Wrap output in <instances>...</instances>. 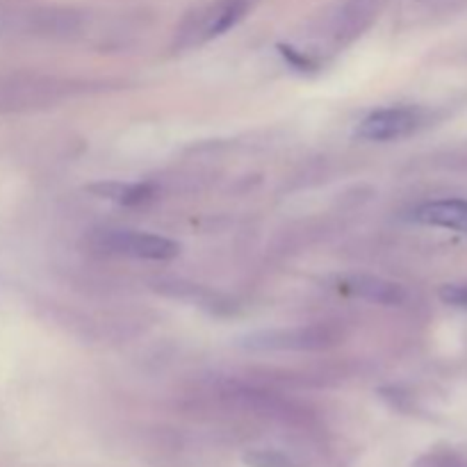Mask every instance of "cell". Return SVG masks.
Segmentation results:
<instances>
[{"instance_id":"6da1fadb","label":"cell","mask_w":467,"mask_h":467,"mask_svg":"<svg viewBox=\"0 0 467 467\" xmlns=\"http://www.w3.org/2000/svg\"><path fill=\"white\" fill-rule=\"evenodd\" d=\"M85 18L73 7L55 5H0V35L36 39H73Z\"/></svg>"},{"instance_id":"8fae6325","label":"cell","mask_w":467,"mask_h":467,"mask_svg":"<svg viewBox=\"0 0 467 467\" xmlns=\"http://www.w3.org/2000/svg\"><path fill=\"white\" fill-rule=\"evenodd\" d=\"M249 465L254 467H292V461L287 456L278 454V451H269V450H258V451H251L246 456Z\"/></svg>"},{"instance_id":"7c38bea8","label":"cell","mask_w":467,"mask_h":467,"mask_svg":"<svg viewBox=\"0 0 467 467\" xmlns=\"http://www.w3.org/2000/svg\"><path fill=\"white\" fill-rule=\"evenodd\" d=\"M442 299L454 306H467V287L465 285H447L442 290Z\"/></svg>"},{"instance_id":"277c9868","label":"cell","mask_w":467,"mask_h":467,"mask_svg":"<svg viewBox=\"0 0 467 467\" xmlns=\"http://www.w3.org/2000/svg\"><path fill=\"white\" fill-rule=\"evenodd\" d=\"M89 246L100 254L126 255V258L137 260H171L181 254V246L169 237L141 231H121V228L94 231L89 237Z\"/></svg>"},{"instance_id":"9c48e42d","label":"cell","mask_w":467,"mask_h":467,"mask_svg":"<svg viewBox=\"0 0 467 467\" xmlns=\"http://www.w3.org/2000/svg\"><path fill=\"white\" fill-rule=\"evenodd\" d=\"M415 219L420 223H427V226L467 233V201H431V203H424L415 210Z\"/></svg>"},{"instance_id":"ba28073f","label":"cell","mask_w":467,"mask_h":467,"mask_svg":"<svg viewBox=\"0 0 467 467\" xmlns=\"http://www.w3.org/2000/svg\"><path fill=\"white\" fill-rule=\"evenodd\" d=\"M254 7V0H217L208 12L201 16L199 32L203 39H213V36L223 35L231 27H235L246 12Z\"/></svg>"},{"instance_id":"7a4b0ae2","label":"cell","mask_w":467,"mask_h":467,"mask_svg":"<svg viewBox=\"0 0 467 467\" xmlns=\"http://www.w3.org/2000/svg\"><path fill=\"white\" fill-rule=\"evenodd\" d=\"M345 328L333 322L301 324L290 328H272L246 336L242 347L249 351H328L345 342Z\"/></svg>"},{"instance_id":"8992f818","label":"cell","mask_w":467,"mask_h":467,"mask_svg":"<svg viewBox=\"0 0 467 467\" xmlns=\"http://www.w3.org/2000/svg\"><path fill=\"white\" fill-rule=\"evenodd\" d=\"M379 12L377 0H345L333 14L331 35L337 44H349L372 26Z\"/></svg>"},{"instance_id":"3957f363","label":"cell","mask_w":467,"mask_h":467,"mask_svg":"<svg viewBox=\"0 0 467 467\" xmlns=\"http://www.w3.org/2000/svg\"><path fill=\"white\" fill-rule=\"evenodd\" d=\"M78 91H82V85L62 80V78L30 76V73L3 78L0 80V114L48 108V105L62 103L64 99Z\"/></svg>"},{"instance_id":"30bf717a","label":"cell","mask_w":467,"mask_h":467,"mask_svg":"<svg viewBox=\"0 0 467 467\" xmlns=\"http://www.w3.org/2000/svg\"><path fill=\"white\" fill-rule=\"evenodd\" d=\"M89 192L100 199L117 201L123 205L144 203L155 194L153 185L149 182H99V185H91Z\"/></svg>"},{"instance_id":"52a82bcc","label":"cell","mask_w":467,"mask_h":467,"mask_svg":"<svg viewBox=\"0 0 467 467\" xmlns=\"http://www.w3.org/2000/svg\"><path fill=\"white\" fill-rule=\"evenodd\" d=\"M340 290L347 292V295H354L358 296V299L379 306H401L409 299L404 285L388 281V278L368 276V274L342 278Z\"/></svg>"},{"instance_id":"5b68a950","label":"cell","mask_w":467,"mask_h":467,"mask_svg":"<svg viewBox=\"0 0 467 467\" xmlns=\"http://www.w3.org/2000/svg\"><path fill=\"white\" fill-rule=\"evenodd\" d=\"M422 109L420 108H386L372 112L358 126L356 135L368 141H392L409 137L422 126Z\"/></svg>"}]
</instances>
